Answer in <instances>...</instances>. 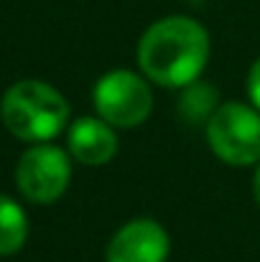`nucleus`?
<instances>
[{
	"label": "nucleus",
	"mask_w": 260,
	"mask_h": 262,
	"mask_svg": "<svg viewBox=\"0 0 260 262\" xmlns=\"http://www.w3.org/2000/svg\"><path fill=\"white\" fill-rule=\"evenodd\" d=\"M207 28L186 15H169L146 28L138 41L141 74L166 89H184L202 79L209 61Z\"/></svg>",
	"instance_id": "obj_1"
},
{
	"label": "nucleus",
	"mask_w": 260,
	"mask_h": 262,
	"mask_svg": "<svg viewBox=\"0 0 260 262\" xmlns=\"http://www.w3.org/2000/svg\"><path fill=\"white\" fill-rule=\"evenodd\" d=\"M0 115L5 127L28 143H49L69 122V104L59 89L26 79L5 92Z\"/></svg>",
	"instance_id": "obj_2"
},
{
	"label": "nucleus",
	"mask_w": 260,
	"mask_h": 262,
	"mask_svg": "<svg viewBox=\"0 0 260 262\" xmlns=\"http://www.w3.org/2000/svg\"><path fill=\"white\" fill-rule=\"evenodd\" d=\"M207 143L227 166L260 163V110L243 102H222L207 122Z\"/></svg>",
	"instance_id": "obj_3"
},
{
	"label": "nucleus",
	"mask_w": 260,
	"mask_h": 262,
	"mask_svg": "<svg viewBox=\"0 0 260 262\" xmlns=\"http://www.w3.org/2000/svg\"><path fill=\"white\" fill-rule=\"evenodd\" d=\"M92 102L97 115L112 127H138L151 117L153 92L148 79L130 69H112L97 79L92 89Z\"/></svg>",
	"instance_id": "obj_4"
},
{
	"label": "nucleus",
	"mask_w": 260,
	"mask_h": 262,
	"mask_svg": "<svg viewBox=\"0 0 260 262\" xmlns=\"http://www.w3.org/2000/svg\"><path fill=\"white\" fill-rule=\"evenodd\" d=\"M69 178H72L69 156L51 143H36L31 150L21 156L15 168L21 193L33 204L59 201L69 186Z\"/></svg>",
	"instance_id": "obj_5"
},
{
	"label": "nucleus",
	"mask_w": 260,
	"mask_h": 262,
	"mask_svg": "<svg viewBox=\"0 0 260 262\" xmlns=\"http://www.w3.org/2000/svg\"><path fill=\"white\" fill-rule=\"evenodd\" d=\"M169 252V232L156 219L141 216L130 219L112 234L105 257L107 262H166Z\"/></svg>",
	"instance_id": "obj_6"
},
{
	"label": "nucleus",
	"mask_w": 260,
	"mask_h": 262,
	"mask_svg": "<svg viewBox=\"0 0 260 262\" xmlns=\"http://www.w3.org/2000/svg\"><path fill=\"white\" fill-rule=\"evenodd\" d=\"M120 143L115 127L97 117H79L69 127V153L85 166H105L115 158Z\"/></svg>",
	"instance_id": "obj_7"
},
{
	"label": "nucleus",
	"mask_w": 260,
	"mask_h": 262,
	"mask_svg": "<svg viewBox=\"0 0 260 262\" xmlns=\"http://www.w3.org/2000/svg\"><path fill=\"white\" fill-rule=\"evenodd\" d=\"M219 92L212 87L209 82H204V79H196V82H191V84H186V87L181 89V97H178V102H176V110H178V115H181V120L186 122V125H204L207 127V122L212 120V115L219 110Z\"/></svg>",
	"instance_id": "obj_8"
},
{
	"label": "nucleus",
	"mask_w": 260,
	"mask_h": 262,
	"mask_svg": "<svg viewBox=\"0 0 260 262\" xmlns=\"http://www.w3.org/2000/svg\"><path fill=\"white\" fill-rule=\"evenodd\" d=\"M28 237L26 211L8 196L0 193V255H15Z\"/></svg>",
	"instance_id": "obj_9"
},
{
	"label": "nucleus",
	"mask_w": 260,
	"mask_h": 262,
	"mask_svg": "<svg viewBox=\"0 0 260 262\" xmlns=\"http://www.w3.org/2000/svg\"><path fill=\"white\" fill-rule=\"evenodd\" d=\"M248 97H250L253 107L260 110V59H255V64L250 67V74H248Z\"/></svg>",
	"instance_id": "obj_10"
},
{
	"label": "nucleus",
	"mask_w": 260,
	"mask_h": 262,
	"mask_svg": "<svg viewBox=\"0 0 260 262\" xmlns=\"http://www.w3.org/2000/svg\"><path fill=\"white\" fill-rule=\"evenodd\" d=\"M253 196H255V201H258V206H260V163H258V168H255V178H253Z\"/></svg>",
	"instance_id": "obj_11"
}]
</instances>
